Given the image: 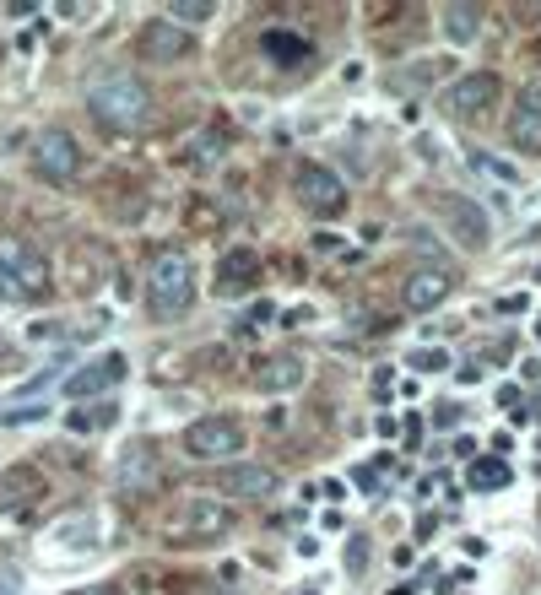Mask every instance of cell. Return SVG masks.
Listing matches in <instances>:
<instances>
[{"mask_svg": "<svg viewBox=\"0 0 541 595\" xmlns=\"http://www.w3.org/2000/svg\"><path fill=\"white\" fill-rule=\"evenodd\" d=\"M71 595H120V585H114V579H98V585H76Z\"/></svg>", "mask_w": 541, "mask_h": 595, "instance_id": "obj_32", "label": "cell"}, {"mask_svg": "<svg viewBox=\"0 0 541 595\" xmlns=\"http://www.w3.org/2000/svg\"><path fill=\"white\" fill-rule=\"evenodd\" d=\"M433 422H439V428H455V422H460V406H455V401H444L439 412H433Z\"/></svg>", "mask_w": 541, "mask_h": 595, "instance_id": "obj_33", "label": "cell"}, {"mask_svg": "<svg viewBox=\"0 0 541 595\" xmlns=\"http://www.w3.org/2000/svg\"><path fill=\"white\" fill-rule=\"evenodd\" d=\"M260 287V255L255 249H222L217 271H211V293L217 298H244Z\"/></svg>", "mask_w": 541, "mask_h": 595, "instance_id": "obj_13", "label": "cell"}, {"mask_svg": "<svg viewBox=\"0 0 541 595\" xmlns=\"http://www.w3.org/2000/svg\"><path fill=\"white\" fill-rule=\"evenodd\" d=\"M190 152H195V163H217V157H222V130H206V136H195Z\"/></svg>", "mask_w": 541, "mask_h": 595, "instance_id": "obj_30", "label": "cell"}, {"mask_svg": "<svg viewBox=\"0 0 541 595\" xmlns=\"http://www.w3.org/2000/svg\"><path fill=\"white\" fill-rule=\"evenodd\" d=\"M504 136H509V147L525 152V157L541 152V76H531V82L514 92V109L504 119Z\"/></svg>", "mask_w": 541, "mask_h": 595, "instance_id": "obj_12", "label": "cell"}, {"mask_svg": "<svg viewBox=\"0 0 541 595\" xmlns=\"http://www.w3.org/2000/svg\"><path fill=\"white\" fill-rule=\"evenodd\" d=\"M444 222H450V233L466 249H487V238H493V222H487V211L471 201V195H450V201H444Z\"/></svg>", "mask_w": 541, "mask_h": 595, "instance_id": "obj_19", "label": "cell"}, {"mask_svg": "<svg viewBox=\"0 0 541 595\" xmlns=\"http://www.w3.org/2000/svg\"><path fill=\"white\" fill-rule=\"evenodd\" d=\"M44 417V406H22V412H6V422H38Z\"/></svg>", "mask_w": 541, "mask_h": 595, "instance_id": "obj_36", "label": "cell"}, {"mask_svg": "<svg viewBox=\"0 0 541 595\" xmlns=\"http://www.w3.org/2000/svg\"><path fill=\"white\" fill-rule=\"evenodd\" d=\"M109 271H114L109 249H103V244H92V238L71 244V255H65V287H71V293H92V287H98Z\"/></svg>", "mask_w": 541, "mask_h": 595, "instance_id": "obj_17", "label": "cell"}, {"mask_svg": "<svg viewBox=\"0 0 541 595\" xmlns=\"http://www.w3.org/2000/svg\"><path fill=\"white\" fill-rule=\"evenodd\" d=\"M293 195H298L303 211H314V217H341V211H347V184H341L325 163H309V157L293 168Z\"/></svg>", "mask_w": 541, "mask_h": 595, "instance_id": "obj_6", "label": "cell"}, {"mask_svg": "<svg viewBox=\"0 0 541 595\" xmlns=\"http://www.w3.org/2000/svg\"><path fill=\"white\" fill-rule=\"evenodd\" d=\"M103 541V520L98 514H71L49 531V552H92Z\"/></svg>", "mask_w": 541, "mask_h": 595, "instance_id": "obj_20", "label": "cell"}, {"mask_svg": "<svg viewBox=\"0 0 541 595\" xmlns=\"http://www.w3.org/2000/svg\"><path fill=\"white\" fill-rule=\"evenodd\" d=\"M60 336H65V330H60L55 320H38V325L28 330V341H60Z\"/></svg>", "mask_w": 541, "mask_h": 595, "instance_id": "obj_31", "label": "cell"}, {"mask_svg": "<svg viewBox=\"0 0 541 595\" xmlns=\"http://www.w3.org/2000/svg\"><path fill=\"white\" fill-rule=\"evenodd\" d=\"M184 222H190L195 233H217V228H222V211H217V206H211L206 195H201V201H195L190 211H184Z\"/></svg>", "mask_w": 541, "mask_h": 595, "instance_id": "obj_25", "label": "cell"}, {"mask_svg": "<svg viewBox=\"0 0 541 595\" xmlns=\"http://www.w3.org/2000/svg\"><path fill=\"white\" fill-rule=\"evenodd\" d=\"M244 444H249V428L233 412H211V417L184 428L190 460H233V455H244Z\"/></svg>", "mask_w": 541, "mask_h": 595, "instance_id": "obj_4", "label": "cell"}, {"mask_svg": "<svg viewBox=\"0 0 541 595\" xmlns=\"http://www.w3.org/2000/svg\"><path fill=\"white\" fill-rule=\"evenodd\" d=\"M233 531V509L222 498H206V493H184L174 498V509L163 514V536L174 547H195V541H217Z\"/></svg>", "mask_w": 541, "mask_h": 595, "instance_id": "obj_3", "label": "cell"}, {"mask_svg": "<svg viewBox=\"0 0 541 595\" xmlns=\"http://www.w3.org/2000/svg\"><path fill=\"white\" fill-rule=\"evenodd\" d=\"M303 379H309V363L298 352H271L255 363V390H266V395H293L303 390Z\"/></svg>", "mask_w": 541, "mask_h": 595, "instance_id": "obj_18", "label": "cell"}, {"mask_svg": "<svg viewBox=\"0 0 541 595\" xmlns=\"http://www.w3.org/2000/svg\"><path fill=\"white\" fill-rule=\"evenodd\" d=\"M0 363H11V347H6V341H0Z\"/></svg>", "mask_w": 541, "mask_h": 595, "instance_id": "obj_39", "label": "cell"}, {"mask_svg": "<svg viewBox=\"0 0 541 595\" xmlns=\"http://www.w3.org/2000/svg\"><path fill=\"white\" fill-rule=\"evenodd\" d=\"M125 374H130V357L103 352V357H92V363H82L71 379H65V395H71V401H103L109 390L125 385Z\"/></svg>", "mask_w": 541, "mask_h": 595, "instance_id": "obj_9", "label": "cell"}, {"mask_svg": "<svg viewBox=\"0 0 541 595\" xmlns=\"http://www.w3.org/2000/svg\"><path fill=\"white\" fill-rule=\"evenodd\" d=\"M33 174L49 179V184H71L82 174V141L71 136V130H44V136L33 141Z\"/></svg>", "mask_w": 541, "mask_h": 595, "instance_id": "obj_8", "label": "cell"}, {"mask_svg": "<svg viewBox=\"0 0 541 595\" xmlns=\"http://www.w3.org/2000/svg\"><path fill=\"white\" fill-rule=\"evenodd\" d=\"M266 55H276V60H303V55H309V44H303V38L266 33Z\"/></svg>", "mask_w": 541, "mask_h": 595, "instance_id": "obj_26", "label": "cell"}, {"mask_svg": "<svg viewBox=\"0 0 541 595\" xmlns=\"http://www.w3.org/2000/svg\"><path fill=\"white\" fill-rule=\"evenodd\" d=\"M87 114L103 130H114V136H130V130H141L152 119V92L130 71H109L87 87Z\"/></svg>", "mask_w": 541, "mask_h": 595, "instance_id": "obj_2", "label": "cell"}, {"mask_svg": "<svg viewBox=\"0 0 541 595\" xmlns=\"http://www.w3.org/2000/svg\"><path fill=\"white\" fill-rule=\"evenodd\" d=\"M466 482L477 487V493H504V487L514 482V471H509L504 455H477V460H471V471H466Z\"/></svg>", "mask_w": 541, "mask_h": 595, "instance_id": "obj_22", "label": "cell"}, {"mask_svg": "<svg viewBox=\"0 0 541 595\" xmlns=\"http://www.w3.org/2000/svg\"><path fill=\"white\" fill-rule=\"evenodd\" d=\"M276 471L271 466H260V460H233V466H222L217 476V493H228V498H244V504H260V498H271L276 493Z\"/></svg>", "mask_w": 541, "mask_h": 595, "instance_id": "obj_14", "label": "cell"}, {"mask_svg": "<svg viewBox=\"0 0 541 595\" xmlns=\"http://www.w3.org/2000/svg\"><path fill=\"white\" fill-rule=\"evenodd\" d=\"M49 498V476L38 466H11L0 471V514H22Z\"/></svg>", "mask_w": 541, "mask_h": 595, "instance_id": "obj_16", "label": "cell"}, {"mask_svg": "<svg viewBox=\"0 0 541 595\" xmlns=\"http://www.w3.org/2000/svg\"><path fill=\"white\" fill-rule=\"evenodd\" d=\"M136 55L147 60V65H179V60H190V55H195V33H190V28H179V22L152 17L147 28L136 33Z\"/></svg>", "mask_w": 541, "mask_h": 595, "instance_id": "obj_11", "label": "cell"}, {"mask_svg": "<svg viewBox=\"0 0 541 595\" xmlns=\"http://www.w3.org/2000/svg\"><path fill=\"white\" fill-rule=\"evenodd\" d=\"M0 266L11 271L22 303H38L49 293V260H44L38 244H28V238H0Z\"/></svg>", "mask_w": 541, "mask_h": 595, "instance_id": "obj_7", "label": "cell"}, {"mask_svg": "<svg viewBox=\"0 0 541 595\" xmlns=\"http://www.w3.org/2000/svg\"><path fill=\"white\" fill-rule=\"evenodd\" d=\"M439 28L455 49H471L482 38V6H444L439 11Z\"/></svg>", "mask_w": 541, "mask_h": 595, "instance_id": "obj_21", "label": "cell"}, {"mask_svg": "<svg viewBox=\"0 0 541 595\" xmlns=\"http://www.w3.org/2000/svg\"><path fill=\"white\" fill-rule=\"evenodd\" d=\"M450 293H455V276L444 271V266H417V271L401 282V303H406L412 314H433L439 303H450Z\"/></svg>", "mask_w": 541, "mask_h": 595, "instance_id": "obj_15", "label": "cell"}, {"mask_svg": "<svg viewBox=\"0 0 541 595\" xmlns=\"http://www.w3.org/2000/svg\"><path fill=\"white\" fill-rule=\"evenodd\" d=\"M412 368H417V374H444V368H450V352H444V347H417Z\"/></svg>", "mask_w": 541, "mask_h": 595, "instance_id": "obj_27", "label": "cell"}, {"mask_svg": "<svg viewBox=\"0 0 541 595\" xmlns=\"http://www.w3.org/2000/svg\"><path fill=\"white\" fill-rule=\"evenodd\" d=\"M471 168H482V174L498 179V184H520V174H514L509 163H498V157H487V152H471Z\"/></svg>", "mask_w": 541, "mask_h": 595, "instance_id": "obj_28", "label": "cell"}, {"mask_svg": "<svg viewBox=\"0 0 541 595\" xmlns=\"http://www.w3.org/2000/svg\"><path fill=\"white\" fill-rule=\"evenodd\" d=\"M190 303H195V260H190V249L163 244L147 260V309H152V320L174 325V320L190 314Z\"/></svg>", "mask_w": 541, "mask_h": 595, "instance_id": "obj_1", "label": "cell"}, {"mask_svg": "<svg viewBox=\"0 0 541 595\" xmlns=\"http://www.w3.org/2000/svg\"><path fill=\"white\" fill-rule=\"evenodd\" d=\"M498 406H520V390H514V385H498Z\"/></svg>", "mask_w": 541, "mask_h": 595, "instance_id": "obj_38", "label": "cell"}, {"mask_svg": "<svg viewBox=\"0 0 541 595\" xmlns=\"http://www.w3.org/2000/svg\"><path fill=\"white\" fill-rule=\"evenodd\" d=\"M536 336H541V314H536Z\"/></svg>", "mask_w": 541, "mask_h": 595, "instance_id": "obj_40", "label": "cell"}, {"mask_svg": "<svg viewBox=\"0 0 541 595\" xmlns=\"http://www.w3.org/2000/svg\"><path fill=\"white\" fill-rule=\"evenodd\" d=\"M390 471H395V460L390 455H379V460H368V466H358V487H363V493H385V487H390Z\"/></svg>", "mask_w": 541, "mask_h": 595, "instance_id": "obj_24", "label": "cell"}, {"mask_svg": "<svg viewBox=\"0 0 541 595\" xmlns=\"http://www.w3.org/2000/svg\"><path fill=\"white\" fill-rule=\"evenodd\" d=\"M211 0H174V6H168V17H179V22H206L211 17Z\"/></svg>", "mask_w": 541, "mask_h": 595, "instance_id": "obj_29", "label": "cell"}, {"mask_svg": "<svg viewBox=\"0 0 541 595\" xmlns=\"http://www.w3.org/2000/svg\"><path fill=\"white\" fill-rule=\"evenodd\" d=\"M455 455H466V460H477V439H471V433H466V439H455Z\"/></svg>", "mask_w": 541, "mask_h": 595, "instance_id": "obj_37", "label": "cell"}, {"mask_svg": "<svg viewBox=\"0 0 541 595\" xmlns=\"http://www.w3.org/2000/svg\"><path fill=\"white\" fill-rule=\"evenodd\" d=\"M498 92H504V82H498L493 71H471V76H460V82L444 87V114L450 119H482L487 109H498Z\"/></svg>", "mask_w": 541, "mask_h": 595, "instance_id": "obj_10", "label": "cell"}, {"mask_svg": "<svg viewBox=\"0 0 541 595\" xmlns=\"http://www.w3.org/2000/svg\"><path fill=\"white\" fill-rule=\"evenodd\" d=\"M114 487L125 498H157V487H163V449L152 439H130L114 455Z\"/></svg>", "mask_w": 541, "mask_h": 595, "instance_id": "obj_5", "label": "cell"}, {"mask_svg": "<svg viewBox=\"0 0 541 595\" xmlns=\"http://www.w3.org/2000/svg\"><path fill=\"white\" fill-rule=\"evenodd\" d=\"M0 303H22V298H17V282H11L6 266H0Z\"/></svg>", "mask_w": 541, "mask_h": 595, "instance_id": "obj_34", "label": "cell"}, {"mask_svg": "<svg viewBox=\"0 0 541 595\" xmlns=\"http://www.w3.org/2000/svg\"><path fill=\"white\" fill-rule=\"evenodd\" d=\"M114 417H120L114 401H87V406H76V412H65V433H103Z\"/></svg>", "mask_w": 541, "mask_h": 595, "instance_id": "obj_23", "label": "cell"}, {"mask_svg": "<svg viewBox=\"0 0 541 595\" xmlns=\"http://www.w3.org/2000/svg\"><path fill=\"white\" fill-rule=\"evenodd\" d=\"M487 363H509V341H493V347H482Z\"/></svg>", "mask_w": 541, "mask_h": 595, "instance_id": "obj_35", "label": "cell"}]
</instances>
